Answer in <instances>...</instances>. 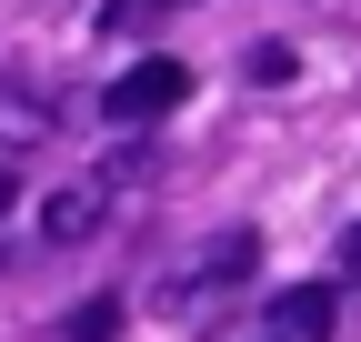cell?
Instances as JSON below:
<instances>
[{
    "label": "cell",
    "mask_w": 361,
    "mask_h": 342,
    "mask_svg": "<svg viewBox=\"0 0 361 342\" xmlns=\"http://www.w3.org/2000/svg\"><path fill=\"white\" fill-rule=\"evenodd\" d=\"M51 131H61V111L40 101V81L11 71V81H0V141H51Z\"/></svg>",
    "instance_id": "obj_5"
},
{
    "label": "cell",
    "mask_w": 361,
    "mask_h": 342,
    "mask_svg": "<svg viewBox=\"0 0 361 342\" xmlns=\"http://www.w3.org/2000/svg\"><path fill=\"white\" fill-rule=\"evenodd\" d=\"M11 201H20V171H0V222H11Z\"/></svg>",
    "instance_id": "obj_9"
},
{
    "label": "cell",
    "mask_w": 361,
    "mask_h": 342,
    "mask_svg": "<svg viewBox=\"0 0 361 342\" xmlns=\"http://www.w3.org/2000/svg\"><path fill=\"white\" fill-rule=\"evenodd\" d=\"M241 71H251V81H291L301 61H291V40H251V61H241Z\"/></svg>",
    "instance_id": "obj_7"
},
{
    "label": "cell",
    "mask_w": 361,
    "mask_h": 342,
    "mask_svg": "<svg viewBox=\"0 0 361 342\" xmlns=\"http://www.w3.org/2000/svg\"><path fill=\"white\" fill-rule=\"evenodd\" d=\"M101 222H111V191H101V182H71V191L40 201V242H90Z\"/></svg>",
    "instance_id": "obj_4"
},
{
    "label": "cell",
    "mask_w": 361,
    "mask_h": 342,
    "mask_svg": "<svg viewBox=\"0 0 361 342\" xmlns=\"http://www.w3.org/2000/svg\"><path fill=\"white\" fill-rule=\"evenodd\" d=\"M61 342H121V302H111V292H101V302H71Z\"/></svg>",
    "instance_id": "obj_6"
},
{
    "label": "cell",
    "mask_w": 361,
    "mask_h": 342,
    "mask_svg": "<svg viewBox=\"0 0 361 342\" xmlns=\"http://www.w3.org/2000/svg\"><path fill=\"white\" fill-rule=\"evenodd\" d=\"M251 272H261V232H211L201 262L171 272V312H201V302H221L231 282H251Z\"/></svg>",
    "instance_id": "obj_2"
},
{
    "label": "cell",
    "mask_w": 361,
    "mask_h": 342,
    "mask_svg": "<svg viewBox=\"0 0 361 342\" xmlns=\"http://www.w3.org/2000/svg\"><path fill=\"white\" fill-rule=\"evenodd\" d=\"M331 322H341V292L331 282H291V292L261 302V342H322Z\"/></svg>",
    "instance_id": "obj_3"
},
{
    "label": "cell",
    "mask_w": 361,
    "mask_h": 342,
    "mask_svg": "<svg viewBox=\"0 0 361 342\" xmlns=\"http://www.w3.org/2000/svg\"><path fill=\"white\" fill-rule=\"evenodd\" d=\"M161 11H180V0H111L101 20H111V30H141V20H161Z\"/></svg>",
    "instance_id": "obj_8"
},
{
    "label": "cell",
    "mask_w": 361,
    "mask_h": 342,
    "mask_svg": "<svg viewBox=\"0 0 361 342\" xmlns=\"http://www.w3.org/2000/svg\"><path fill=\"white\" fill-rule=\"evenodd\" d=\"M191 101V61H171V51H151V61H130L111 91H101V121H121V131H141V121H161V111H180Z\"/></svg>",
    "instance_id": "obj_1"
},
{
    "label": "cell",
    "mask_w": 361,
    "mask_h": 342,
    "mask_svg": "<svg viewBox=\"0 0 361 342\" xmlns=\"http://www.w3.org/2000/svg\"><path fill=\"white\" fill-rule=\"evenodd\" d=\"M341 262H351V272H361V222H351V232H341Z\"/></svg>",
    "instance_id": "obj_10"
}]
</instances>
